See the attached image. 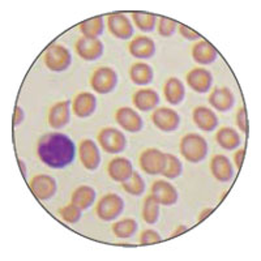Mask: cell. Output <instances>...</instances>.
Masks as SVG:
<instances>
[{
  "label": "cell",
  "instance_id": "cell-1",
  "mask_svg": "<svg viewBox=\"0 0 261 261\" xmlns=\"http://www.w3.org/2000/svg\"><path fill=\"white\" fill-rule=\"evenodd\" d=\"M37 154L46 166L60 170L69 166L74 161L76 145L67 135L50 132L38 140Z\"/></svg>",
  "mask_w": 261,
  "mask_h": 261
},
{
  "label": "cell",
  "instance_id": "cell-2",
  "mask_svg": "<svg viewBox=\"0 0 261 261\" xmlns=\"http://www.w3.org/2000/svg\"><path fill=\"white\" fill-rule=\"evenodd\" d=\"M180 154L191 163H199L208 154V143L199 134H187L179 144Z\"/></svg>",
  "mask_w": 261,
  "mask_h": 261
},
{
  "label": "cell",
  "instance_id": "cell-3",
  "mask_svg": "<svg viewBox=\"0 0 261 261\" xmlns=\"http://www.w3.org/2000/svg\"><path fill=\"white\" fill-rule=\"evenodd\" d=\"M124 209V201L118 193H106L95 205V214L99 220L110 222L118 218Z\"/></svg>",
  "mask_w": 261,
  "mask_h": 261
},
{
  "label": "cell",
  "instance_id": "cell-4",
  "mask_svg": "<svg viewBox=\"0 0 261 261\" xmlns=\"http://www.w3.org/2000/svg\"><path fill=\"white\" fill-rule=\"evenodd\" d=\"M99 146L103 151L110 154H118L123 151L127 146V139L122 130L114 127L102 128L97 135Z\"/></svg>",
  "mask_w": 261,
  "mask_h": 261
},
{
  "label": "cell",
  "instance_id": "cell-5",
  "mask_svg": "<svg viewBox=\"0 0 261 261\" xmlns=\"http://www.w3.org/2000/svg\"><path fill=\"white\" fill-rule=\"evenodd\" d=\"M45 65L53 72H63L68 69L72 63V55L65 46L54 43L43 55Z\"/></svg>",
  "mask_w": 261,
  "mask_h": 261
},
{
  "label": "cell",
  "instance_id": "cell-6",
  "mask_svg": "<svg viewBox=\"0 0 261 261\" xmlns=\"http://www.w3.org/2000/svg\"><path fill=\"white\" fill-rule=\"evenodd\" d=\"M89 84L98 94H109L118 84V73L111 67H99L92 73Z\"/></svg>",
  "mask_w": 261,
  "mask_h": 261
},
{
  "label": "cell",
  "instance_id": "cell-7",
  "mask_svg": "<svg viewBox=\"0 0 261 261\" xmlns=\"http://www.w3.org/2000/svg\"><path fill=\"white\" fill-rule=\"evenodd\" d=\"M139 165L144 172L149 175H158L166 167V153L157 148H148L141 151Z\"/></svg>",
  "mask_w": 261,
  "mask_h": 261
},
{
  "label": "cell",
  "instance_id": "cell-8",
  "mask_svg": "<svg viewBox=\"0 0 261 261\" xmlns=\"http://www.w3.org/2000/svg\"><path fill=\"white\" fill-rule=\"evenodd\" d=\"M29 187L37 199L41 201H46L57 193L58 184L53 176L46 175V174H38L30 179Z\"/></svg>",
  "mask_w": 261,
  "mask_h": 261
},
{
  "label": "cell",
  "instance_id": "cell-9",
  "mask_svg": "<svg viewBox=\"0 0 261 261\" xmlns=\"http://www.w3.org/2000/svg\"><path fill=\"white\" fill-rule=\"evenodd\" d=\"M74 51L81 59L86 62H94L103 54V43L99 38L80 37L74 43Z\"/></svg>",
  "mask_w": 261,
  "mask_h": 261
},
{
  "label": "cell",
  "instance_id": "cell-10",
  "mask_svg": "<svg viewBox=\"0 0 261 261\" xmlns=\"http://www.w3.org/2000/svg\"><path fill=\"white\" fill-rule=\"evenodd\" d=\"M151 122L162 132H174L180 124V116L170 107H160L151 114Z\"/></svg>",
  "mask_w": 261,
  "mask_h": 261
},
{
  "label": "cell",
  "instance_id": "cell-11",
  "mask_svg": "<svg viewBox=\"0 0 261 261\" xmlns=\"http://www.w3.org/2000/svg\"><path fill=\"white\" fill-rule=\"evenodd\" d=\"M79 158L86 170L94 171L101 163V153L97 144L90 139L81 140L79 144Z\"/></svg>",
  "mask_w": 261,
  "mask_h": 261
},
{
  "label": "cell",
  "instance_id": "cell-12",
  "mask_svg": "<svg viewBox=\"0 0 261 261\" xmlns=\"http://www.w3.org/2000/svg\"><path fill=\"white\" fill-rule=\"evenodd\" d=\"M186 83L190 86L191 89L196 93L204 94V93L209 92L213 84V76L211 72L205 68H200L196 67L191 71L187 72L186 74Z\"/></svg>",
  "mask_w": 261,
  "mask_h": 261
},
{
  "label": "cell",
  "instance_id": "cell-13",
  "mask_svg": "<svg viewBox=\"0 0 261 261\" xmlns=\"http://www.w3.org/2000/svg\"><path fill=\"white\" fill-rule=\"evenodd\" d=\"M115 120L120 128L129 134H137L143 129L144 122L140 114L130 107H120L115 113Z\"/></svg>",
  "mask_w": 261,
  "mask_h": 261
},
{
  "label": "cell",
  "instance_id": "cell-14",
  "mask_svg": "<svg viewBox=\"0 0 261 261\" xmlns=\"http://www.w3.org/2000/svg\"><path fill=\"white\" fill-rule=\"evenodd\" d=\"M109 32L118 39H129L134 36V25L124 13H113L107 17Z\"/></svg>",
  "mask_w": 261,
  "mask_h": 261
},
{
  "label": "cell",
  "instance_id": "cell-15",
  "mask_svg": "<svg viewBox=\"0 0 261 261\" xmlns=\"http://www.w3.org/2000/svg\"><path fill=\"white\" fill-rule=\"evenodd\" d=\"M150 195L163 206H171L178 201V191L167 180H155L151 184Z\"/></svg>",
  "mask_w": 261,
  "mask_h": 261
},
{
  "label": "cell",
  "instance_id": "cell-16",
  "mask_svg": "<svg viewBox=\"0 0 261 261\" xmlns=\"http://www.w3.org/2000/svg\"><path fill=\"white\" fill-rule=\"evenodd\" d=\"M71 101H59L50 107L47 114V123L54 129L65 127L71 120Z\"/></svg>",
  "mask_w": 261,
  "mask_h": 261
},
{
  "label": "cell",
  "instance_id": "cell-17",
  "mask_svg": "<svg viewBox=\"0 0 261 261\" xmlns=\"http://www.w3.org/2000/svg\"><path fill=\"white\" fill-rule=\"evenodd\" d=\"M208 101L214 110L220 111V113H227V111H230L234 107L235 97L234 93L228 88L218 86V88H214L212 90Z\"/></svg>",
  "mask_w": 261,
  "mask_h": 261
},
{
  "label": "cell",
  "instance_id": "cell-18",
  "mask_svg": "<svg viewBox=\"0 0 261 261\" xmlns=\"http://www.w3.org/2000/svg\"><path fill=\"white\" fill-rule=\"evenodd\" d=\"M97 109V98L90 92H80L72 101V113L77 118H89Z\"/></svg>",
  "mask_w": 261,
  "mask_h": 261
},
{
  "label": "cell",
  "instance_id": "cell-19",
  "mask_svg": "<svg viewBox=\"0 0 261 261\" xmlns=\"http://www.w3.org/2000/svg\"><path fill=\"white\" fill-rule=\"evenodd\" d=\"M134 172L132 163L125 157H115L107 165V174L116 183H124L130 178Z\"/></svg>",
  "mask_w": 261,
  "mask_h": 261
},
{
  "label": "cell",
  "instance_id": "cell-20",
  "mask_svg": "<svg viewBox=\"0 0 261 261\" xmlns=\"http://www.w3.org/2000/svg\"><path fill=\"white\" fill-rule=\"evenodd\" d=\"M211 172L216 180L226 183L234 176V167L227 157L223 154H216L211 160Z\"/></svg>",
  "mask_w": 261,
  "mask_h": 261
},
{
  "label": "cell",
  "instance_id": "cell-21",
  "mask_svg": "<svg viewBox=\"0 0 261 261\" xmlns=\"http://www.w3.org/2000/svg\"><path fill=\"white\" fill-rule=\"evenodd\" d=\"M128 51L137 59H150L155 54V43L150 37L137 36L128 45Z\"/></svg>",
  "mask_w": 261,
  "mask_h": 261
},
{
  "label": "cell",
  "instance_id": "cell-22",
  "mask_svg": "<svg viewBox=\"0 0 261 261\" xmlns=\"http://www.w3.org/2000/svg\"><path fill=\"white\" fill-rule=\"evenodd\" d=\"M192 120L199 129L212 132L218 125V118L213 110L204 106H197L192 111Z\"/></svg>",
  "mask_w": 261,
  "mask_h": 261
},
{
  "label": "cell",
  "instance_id": "cell-23",
  "mask_svg": "<svg viewBox=\"0 0 261 261\" xmlns=\"http://www.w3.org/2000/svg\"><path fill=\"white\" fill-rule=\"evenodd\" d=\"M132 103L140 111H151L155 110V107L160 103V95L154 89L145 88L139 89L132 95Z\"/></svg>",
  "mask_w": 261,
  "mask_h": 261
},
{
  "label": "cell",
  "instance_id": "cell-24",
  "mask_svg": "<svg viewBox=\"0 0 261 261\" xmlns=\"http://www.w3.org/2000/svg\"><path fill=\"white\" fill-rule=\"evenodd\" d=\"M192 58L199 64L208 65L216 62L217 58H218V51L208 41L201 39V41L196 42L195 45H193Z\"/></svg>",
  "mask_w": 261,
  "mask_h": 261
},
{
  "label": "cell",
  "instance_id": "cell-25",
  "mask_svg": "<svg viewBox=\"0 0 261 261\" xmlns=\"http://www.w3.org/2000/svg\"><path fill=\"white\" fill-rule=\"evenodd\" d=\"M129 79L130 81L136 85H149V84L153 81V77H154V72H153V68L148 63L144 62H136L130 65L129 68Z\"/></svg>",
  "mask_w": 261,
  "mask_h": 261
},
{
  "label": "cell",
  "instance_id": "cell-26",
  "mask_svg": "<svg viewBox=\"0 0 261 261\" xmlns=\"http://www.w3.org/2000/svg\"><path fill=\"white\" fill-rule=\"evenodd\" d=\"M163 95L170 105H179L186 97V88L176 77H170L163 85Z\"/></svg>",
  "mask_w": 261,
  "mask_h": 261
},
{
  "label": "cell",
  "instance_id": "cell-27",
  "mask_svg": "<svg viewBox=\"0 0 261 261\" xmlns=\"http://www.w3.org/2000/svg\"><path fill=\"white\" fill-rule=\"evenodd\" d=\"M217 144L225 150H235L241 145V136L231 127H222L216 132Z\"/></svg>",
  "mask_w": 261,
  "mask_h": 261
},
{
  "label": "cell",
  "instance_id": "cell-28",
  "mask_svg": "<svg viewBox=\"0 0 261 261\" xmlns=\"http://www.w3.org/2000/svg\"><path fill=\"white\" fill-rule=\"evenodd\" d=\"M95 196L97 193H95L94 188L89 187V186H80L72 193L71 202L79 206L81 211H86L94 204Z\"/></svg>",
  "mask_w": 261,
  "mask_h": 261
},
{
  "label": "cell",
  "instance_id": "cell-29",
  "mask_svg": "<svg viewBox=\"0 0 261 261\" xmlns=\"http://www.w3.org/2000/svg\"><path fill=\"white\" fill-rule=\"evenodd\" d=\"M83 37H88V38H98L103 33L105 24H103V17L102 16H97V17L89 18V20L83 21L79 25Z\"/></svg>",
  "mask_w": 261,
  "mask_h": 261
},
{
  "label": "cell",
  "instance_id": "cell-30",
  "mask_svg": "<svg viewBox=\"0 0 261 261\" xmlns=\"http://www.w3.org/2000/svg\"><path fill=\"white\" fill-rule=\"evenodd\" d=\"M137 227H139V225L134 218H122L120 221H116L115 223H113L111 230H113L114 235L119 239H127V238H130L132 235L136 234Z\"/></svg>",
  "mask_w": 261,
  "mask_h": 261
},
{
  "label": "cell",
  "instance_id": "cell-31",
  "mask_svg": "<svg viewBox=\"0 0 261 261\" xmlns=\"http://www.w3.org/2000/svg\"><path fill=\"white\" fill-rule=\"evenodd\" d=\"M160 206L161 205L158 204L157 200L153 197L151 195H148L144 199V204H143V218L148 225H154L155 222L160 218Z\"/></svg>",
  "mask_w": 261,
  "mask_h": 261
},
{
  "label": "cell",
  "instance_id": "cell-32",
  "mask_svg": "<svg viewBox=\"0 0 261 261\" xmlns=\"http://www.w3.org/2000/svg\"><path fill=\"white\" fill-rule=\"evenodd\" d=\"M130 18L134 21V25L141 32H151L157 27V17L151 13L134 12L130 13Z\"/></svg>",
  "mask_w": 261,
  "mask_h": 261
},
{
  "label": "cell",
  "instance_id": "cell-33",
  "mask_svg": "<svg viewBox=\"0 0 261 261\" xmlns=\"http://www.w3.org/2000/svg\"><path fill=\"white\" fill-rule=\"evenodd\" d=\"M122 188L132 196H141L145 191V181L139 172L134 171L130 178L124 183H122Z\"/></svg>",
  "mask_w": 261,
  "mask_h": 261
},
{
  "label": "cell",
  "instance_id": "cell-34",
  "mask_svg": "<svg viewBox=\"0 0 261 261\" xmlns=\"http://www.w3.org/2000/svg\"><path fill=\"white\" fill-rule=\"evenodd\" d=\"M181 172H183V165H181L180 160L176 155L166 153V167L161 175L167 179H176L181 175Z\"/></svg>",
  "mask_w": 261,
  "mask_h": 261
},
{
  "label": "cell",
  "instance_id": "cell-35",
  "mask_svg": "<svg viewBox=\"0 0 261 261\" xmlns=\"http://www.w3.org/2000/svg\"><path fill=\"white\" fill-rule=\"evenodd\" d=\"M81 209L74 204H67L59 209V216L64 222L74 225L81 220Z\"/></svg>",
  "mask_w": 261,
  "mask_h": 261
},
{
  "label": "cell",
  "instance_id": "cell-36",
  "mask_svg": "<svg viewBox=\"0 0 261 261\" xmlns=\"http://www.w3.org/2000/svg\"><path fill=\"white\" fill-rule=\"evenodd\" d=\"M176 28H178V22L171 18L161 17L157 20L158 34L162 37H171L175 33Z\"/></svg>",
  "mask_w": 261,
  "mask_h": 261
},
{
  "label": "cell",
  "instance_id": "cell-37",
  "mask_svg": "<svg viewBox=\"0 0 261 261\" xmlns=\"http://www.w3.org/2000/svg\"><path fill=\"white\" fill-rule=\"evenodd\" d=\"M139 242L141 244H144V246H146V244L160 243V242H162V238H161V235L155 230L146 228V230L141 231V234H140Z\"/></svg>",
  "mask_w": 261,
  "mask_h": 261
},
{
  "label": "cell",
  "instance_id": "cell-38",
  "mask_svg": "<svg viewBox=\"0 0 261 261\" xmlns=\"http://www.w3.org/2000/svg\"><path fill=\"white\" fill-rule=\"evenodd\" d=\"M235 122H237L238 128L247 134L248 132V116H247V111L244 107H239L237 111V115H235Z\"/></svg>",
  "mask_w": 261,
  "mask_h": 261
},
{
  "label": "cell",
  "instance_id": "cell-39",
  "mask_svg": "<svg viewBox=\"0 0 261 261\" xmlns=\"http://www.w3.org/2000/svg\"><path fill=\"white\" fill-rule=\"evenodd\" d=\"M178 30L179 34H180L183 38L188 39V41H197V39L200 38V36L197 33L193 32L192 29H190V28L186 27V25H178Z\"/></svg>",
  "mask_w": 261,
  "mask_h": 261
},
{
  "label": "cell",
  "instance_id": "cell-40",
  "mask_svg": "<svg viewBox=\"0 0 261 261\" xmlns=\"http://www.w3.org/2000/svg\"><path fill=\"white\" fill-rule=\"evenodd\" d=\"M24 119H25V113L24 110H22V107L16 106L15 114H13V125L21 124Z\"/></svg>",
  "mask_w": 261,
  "mask_h": 261
},
{
  "label": "cell",
  "instance_id": "cell-41",
  "mask_svg": "<svg viewBox=\"0 0 261 261\" xmlns=\"http://www.w3.org/2000/svg\"><path fill=\"white\" fill-rule=\"evenodd\" d=\"M244 151H246L244 149H238V150L234 153V162L238 170L242 169V163H243V158H244Z\"/></svg>",
  "mask_w": 261,
  "mask_h": 261
},
{
  "label": "cell",
  "instance_id": "cell-42",
  "mask_svg": "<svg viewBox=\"0 0 261 261\" xmlns=\"http://www.w3.org/2000/svg\"><path fill=\"white\" fill-rule=\"evenodd\" d=\"M212 212H213V209H212V208H205L204 211H202L201 213H200V216H199V222H201V221H204L205 218H206V217H208L209 214L212 213Z\"/></svg>",
  "mask_w": 261,
  "mask_h": 261
},
{
  "label": "cell",
  "instance_id": "cell-43",
  "mask_svg": "<svg viewBox=\"0 0 261 261\" xmlns=\"http://www.w3.org/2000/svg\"><path fill=\"white\" fill-rule=\"evenodd\" d=\"M186 230H187V227H186V226H179V227L176 228L175 231L172 232L171 237H176V235H179V234H180V232H184V231H186Z\"/></svg>",
  "mask_w": 261,
  "mask_h": 261
},
{
  "label": "cell",
  "instance_id": "cell-44",
  "mask_svg": "<svg viewBox=\"0 0 261 261\" xmlns=\"http://www.w3.org/2000/svg\"><path fill=\"white\" fill-rule=\"evenodd\" d=\"M18 162H20V167H21V171H22V174H24V175H27L28 169H27V165H25V162L22 160H20Z\"/></svg>",
  "mask_w": 261,
  "mask_h": 261
}]
</instances>
